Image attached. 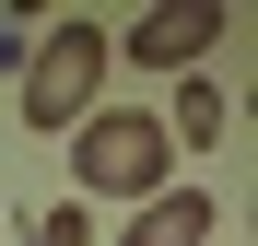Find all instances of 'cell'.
Here are the masks:
<instances>
[{
  "mask_svg": "<svg viewBox=\"0 0 258 246\" xmlns=\"http://www.w3.org/2000/svg\"><path fill=\"white\" fill-rule=\"evenodd\" d=\"M176 188V141H164L153 106H94L71 129V199L94 211V199H117V211H141V199Z\"/></svg>",
  "mask_w": 258,
  "mask_h": 246,
  "instance_id": "obj_1",
  "label": "cell"
},
{
  "mask_svg": "<svg viewBox=\"0 0 258 246\" xmlns=\"http://www.w3.org/2000/svg\"><path fill=\"white\" fill-rule=\"evenodd\" d=\"M164 141H176V152H223V141H235V94H223L211 70H188L176 106H164Z\"/></svg>",
  "mask_w": 258,
  "mask_h": 246,
  "instance_id": "obj_5",
  "label": "cell"
},
{
  "mask_svg": "<svg viewBox=\"0 0 258 246\" xmlns=\"http://www.w3.org/2000/svg\"><path fill=\"white\" fill-rule=\"evenodd\" d=\"M24 59H35V24L12 12V0H0V70H12V82H24Z\"/></svg>",
  "mask_w": 258,
  "mask_h": 246,
  "instance_id": "obj_7",
  "label": "cell"
},
{
  "mask_svg": "<svg viewBox=\"0 0 258 246\" xmlns=\"http://www.w3.org/2000/svg\"><path fill=\"white\" fill-rule=\"evenodd\" d=\"M211 223H223V211H211V188H200V176H176L164 199H141V211L117 223V246H211Z\"/></svg>",
  "mask_w": 258,
  "mask_h": 246,
  "instance_id": "obj_4",
  "label": "cell"
},
{
  "mask_svg": "<svg viewBox=\"0 0 258 246\" xmlns=\"http://www.w3.org/2000/svg\"><path fill=\"white\" fill-rule=\"evenodd\" d=\"M24 246H94V211H82V199H35V211H24Z\"/></svg>",
  "mask_w": 258,
  "mask_h": 246,
  "instance_id": "obj_6",
  "label": "cell"
},
{
  "mask_svg": "<svg viewBox=\"0 0 258 246\" xmlns=\"http://www.w3.org/2000/svg\"><path fill=\"white\" fill-rule=\"evenodd\" d=\"M211 35H235V12L223 0H153V12H129V35H106V59H129V70H211Z\"/></svg>",
  "mask_w": 258,
  "mask_h": 246,
  "instance_id": "obj_3",
  "label": "cell"
},
{
  "mask_svg": "<svg viewBox=\"0 0 258 246\" xmlns=\"http://www.w3.org/2000/svg\"><path fill=\"white\" fill-rule=\"evenodd\" d=\"M106 24L94 12H59V24H35V59H24V129L35 141H71L82 117L106 106Z\"/></svg>",
  "mask_w": 258,
  "mask_h": 246,
  "instance_id": "obj_2",
  "label": "cell"
}]
</instances>
